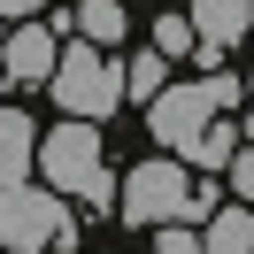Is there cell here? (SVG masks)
Listing matches in <instances>:
<instances>
[{
    "label": "cell",
    "instance_id": "1",
    "mask_svg": "<svg viewBox=\"0 0 254 254\" xmlns=\"http://www.w3.org/2000/svg\"><path fill=\"white\" fill-rule=\"evenodd\" d=\"M31 177L47 192H62V200H85L93 216L116 208V177H108V162H100V124H85V116H62L54 131H39Z\"/></svg>",
    "mask_w": 254,
    "mask_h": 254
},
{
    "label": "cell",
    "instance_id": "2",
    "mask_svg": "<svg viewBox=\"0 0 254 254\" xmlns=\"http://www.w3.org/2000/svg\"><path fill=\"white\" fill-rule=\"evenodd\" d=\"M231 108H247V77H231V69H208L200 85H162V93L146 100V139L170 146V154L192 170V146H200L208 124L231 116Z\"/></svg>",
    "mask_w": 254,
    "mask_h": 254
},
{
    "label": "cell",
    "instance_id": "3",
    "mask_svg": "<svg viewBox=\"0 0 254 254\" xmlns=\"http://www.w3.org/2000/svg\"><path fill=\"white\" fill-rule=\"evenodd\" d=\"M69 254L77 247V216L62 208V192H47L39 177L0 185V254Z\"/></svg>",
    "mask_w": 254,
    "mask_h": 254
},
{
    "label": "cell",
    "instance_id": "4",
    "mask_svg": "<svg viewBox=\"0 0 254 254\" xmlns=\"http://www.w3.org/2000/svg\"><path fill=\"white\" fill-rule=\"evenodd\" d=\"M39 93H54V108L62 116H85V124H100V116H116L124 108V85H116V54H100V47H54V69H47V85Z\"/></svg>",
    "mask_w": 254,
    "mask_h": 254
},
{
    "label": "cell",
    "instance_id": "5",
    "mask_svg": "<svg viewBox=\"0 0 254 254\" xmlns=\"http://www.w3.org/2000/svg\"><path fill=\"white\" fill-rule=\"evenodd\" d=\"M185 185H192L185 162H177V154H154V162H139V170L116 185V208H108V216H124L131 231L177 223V216H185Z\"/></svg>",
    "mask_w": 254,
    "mask_h": 254
},
{
    "label": "cell",
    "instance_id": "6",
    "mask_svg": "<svg viewBox=\"0 0 254 254\" xmlns=\"http://www.w3.org/2000/svg\"><path fill=\"white\" fill-rule=\"evenodd\" d=\"M62 31H69V16H54V23L23 16L16 31L0 39V69H8V85H16V93H39V85H47V69H54V47H62Z\"/></svg>",
    "mask_w": 254,
    "mask_h": 254
},
{
    "label": "cell",
    "instance_id": "7",
    "mask_svg": "<svg viewBox=\"0 0 254 254\" xmlns=\"http://www.w3.org/2000/svg\"><path fill=\"white\" fill-rule=\"evenodd\" d=\"M185 23H192V39H200V47L231 54V47H247V31H254V0H192Z\"/></svg>",
    "mask_w": 254,
    "mask_h": 254
},
{
    "label": "cell",
    "instance_id": "8",
    "mask_svg": "<svg viewBox=\"0 0 254 254\" xmlns=\"http://www.w3.org/2000/svg\"><path fill=\"white\" fill-rule=\"evenodd\" d=\"M200 254H254V208L247 200H216L200 216Z\"/></svg>",
    "mask_w": 254,
    "mask_h": 254
},
{
    "label": "cell",
    "instance_id": "9",
    "mask_svg": "<svg viewBox=\"0 0 254 254\" xmlns=\"http://www.w3.org/2000/svg\"><path fill=\"white\" fill-rule=\"evenodd\" d=\"M69 31H77L85 47H100V54H124V39H131V16H124V0H77Z\"/></svg>",
    "mask_w": 254,
    "mask_h": 254
},
{
    "label": "cell",
    "instance_id": "10",
    "mask_svg": "<svg viewBox=\"0 0 254 254\" xmlns=\"http://www.w3.org/2000/svg\"><path fill=\"white\" fill-rule=\"evenodd\" d=\"M31 146H39V124L23 108H0V185H23L31 177Z\"/></svg>",
    "mask_w": 254,
    "mask_h": 254
},
{
    "label": "cell",
    "instance_id": "11",
    "mask_svg": "<svg viewBox=\"0 0 254 254\" xmlns=\"http://www.w3.org/2000/svg\"><path fill=\"white\" fill-rule=\"evenodd\" d=\"M116 85H124V100H139V108H146V100L170 85V62H162L154 47H146V54H116Z\"/></svg>",
    "mask_w": 254,
    "mask_h": 254
},
{
    "label": "cell",
    "instance_id": "12",
    "mask_svg": "<svg viewBox=\"0 0 254 254\" xmlns=\"http://www.w3.org/2000/svg\"><path fill=\"white\" fill-rule=\"evenodd\" d=\"M216 177H223V192H231V200H254V146L239 139L231 154H223V170H216Z\"/></svg>",
    "mask_w": 254,
    "mask_h": 254
},
{
    "label": "cell",
    "instance_id": "13",
    "mask_svg": "<svg viewBox=\"0 0 254 254\" xmlns=\"http://www.w3.org/2000/svg\"><path fill=\"white\" fill-rule=\"evenodd\" d=\"M154 54H162V62H185V54H192V23L185 16H154Z\"/></svg>",
    "mask_w": 254,
    "mask_h": 254
},
{
    "label": "cell",
    "instance_id": "14",
    "mask_svg": "<svg viewBox=\"0 0 254 254\" xmlns=\"http://www.w3.org/2000/svg\"><path fill=\"white\" fill-rule=\"evenodd\" d=\"M154 254H200V223H154Z\"/></svg>",
    "mask_w": 254,
    "mask_h": 254
},
{
    "label": "cell",
    "instance_id": "15",
    "mask_svg": "<svg viewBox=\"0 0 254 254\" xmlns=\"http://www.w3.org/2000/svg\"><path fill=\"white\" fill-rule=\"evenodd\" d=\"M47 0H0V23H23V16H39Z\"/></svg>",
    "mask_w": 254,
    "mask_h": 254
}]
</instances>
